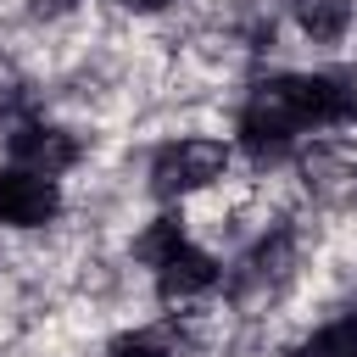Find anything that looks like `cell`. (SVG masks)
Segmentation results:
<instances>
[{"label": "cell", "mask_w": 357, "mask_h": 357, "mask_svg": "<svg viewBox=\"0 0 357 357\" xmlns=\"http://www.w3.org/2000/svg\"><path fill=\"white\" fill-rule=\"evenodd\" d=\"M296 134H301V112H296L290 78L262 84V89L245 100V112H240V145H245L251 156H279Z\"/></svg>", "instance_id": "6da1fadb"}, {"label": "cell", "mask_w": 357, "mask_h": 357, "mask_svg": "<svg viewBox=\"0 0 357 357\" xmlns=\"http://www.w3.org/2000/svg\"><path fill=\"white\" fill-rule=\"evenodd\" d=\"M229 167V151L218 139H178V145H162L156 162H151V190L156 195H190L201 184H212L218 173Z\"/></svg>", "instance_id": "7a4b0ae2"}, {"label": "cell", "mask_w": 357, "mask_h": 357, "mask_svg": "<svg viewBox=\"0 0 357 357\" xmlns=\"http://www.w3.org/2000/svg\"><path fill=\"white\" fill-rule=\"evenodd\" d=\"M56 206H61L56 178L28 173V167H0V223H11V229H39V223L56 218Z\"/></svg>", "instance_id": "3957f363"}, {"label": "cell", "mask_w": 357, "mask_h": 357, "mask_svg": "<svg viewBox=\"0 0 357 357\" xmlns=\"http://www.w3.org/2000/svg\"><path fill=\"white\" fill-rule=\"evenodd\" d=\"M6 145H11L17 167H28V173H45V178H56V173H67V167L78 162V145H73V134H61V128H45V123H17V128L6 134Z\"/></svg>", "instance_id": "277c9868"}, {"label": "cell", "mask_w": 357, "mask_h": 357, "mask_svg": "<svg viewBox=\"0 0 357 357\" xmlns=\"http://www.w3.org/2000/svg\"><path fill=\"white\" fill-rule=\"evenodd\" d=\"M156 284H162L167 301H190V296H201V290L218 284V262H212L206 251H195V245H178V251L156 268Z\"/></svg>", "instance_id": "5b68a950"}, {"label": "cell", "mask_w": 357, "mask_h": 357, "mask_svg": "<svg viewBox=\"0 0 357 357\" xmlns=\"http://www.w3.org/2000/svg\"><path fill=\"white\" fill-rule=\"evenodd\" d=\"M296 22L312 39H340L351 22V0H296Z\"/></svg>", "instance_id": "8992f818"}, {"label": "cell", "mask_w": 357, "mask_h": 357, "mask_svg": "<svg viewBox=\"0 0 357 357\" xmlns=\"http://www.w3.org/2000/svg\"><path fill=\"white\" fill-rule=\"evenodd\" d=\"M178 245H184V223H178V218H156V223L134 240V257H139V262H151V268H162Z\"/></svg>", "instance_id": "52a82bcc"}, {"label": "cell", "mask_w": 357, "mask_h": 357, "mask_svg": "<svg viewBox=\"0 0 357 357\" xmlns=\"http://www.w3.org/2000/svg\"><path fill=\"white\" fill-rule=\"evenodd\" d=\"M301 357H357V318H335L318 335H307Z\"/></svg>", "instance_id": "ba28073f"}, {"label": "cell", "mask_w": 357, "mask_h": 357, "mask_svg": "<svg viewBox=\"0 0 357 357\" xmlns=\"http://www.w3.org/2000/svg\"><path fill=\"white\" fill-rule=\"evenodd\" d=\"M112 357H167V335L162 329H134L112 340Z\"/></svg>", "instance_id": "9c48e42d"}, {"label": "cell", "mask_w": 357, "mask_h": 357, "mask_svg": "<svg viewBox=\"0 0 357 357\" xmlns=\"http://www.w3.org/2000/svg\"><path fill=\"white\" fill-rule=\"evenodd\" d=\"M117 6H128V11H162L167 0H117Z\"/></svg>", "instance_id": "30bf717a"}]
</instances>
